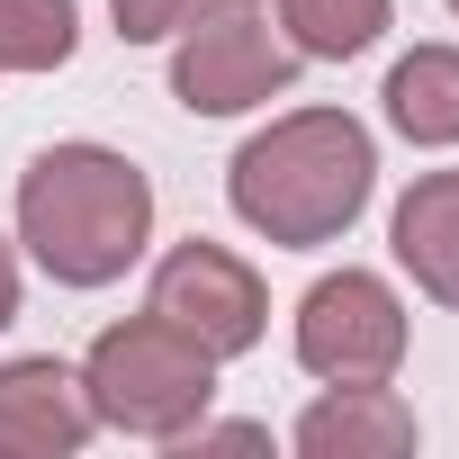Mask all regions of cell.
<instances>
[{
	"mask_svg": "<svg viewBox=\"0 0 459 459\" xmlns=\"http://www.w3.org/2000/svg\"><path fill=\"white\" fill-rule=\"evenodd\" d=\"M378 189V153H369V126L342 117V108H298L280 126H262L235 171H225V198L253 235L307 253V244H333L351 235V216L369 207Z\"/></svg>",
	"mask_w": 459,
	"mask_h": 459,
	"instance_id": "cell-1",
	"label": "cell"
},
{
	"mask_svg": "<svg viewBox=\"0 0 459 459\" xmlns=\"http://www.w3.org/2000/svg\"><path fill=\"white\" fill-rule=\"evenodd\" d=\"M19 244L64 289H108L153 244V180L108 144H46L19 171Z\"/></svg>",
	"mask_w": 459,
	"mask_h": 459,
	"instance_id": "cell-2",
	"label": "cell"
},
{
	"mask_svg": "<svg viewBox=\"0 0 459 459\" xmlns=\"http://www.w3.org/2000/svg\"><path fill=\"white\" fill-rule=\"evenodd\" d=\"M82 396H91L100 423L144 432V441H171V432H189V423L207 414V396H216V360H207L180 325H162V316L144 307V316H126V325H108V333L91 342V360H82Z\"/></svg>",
	"mask_w": 459,
	"mask_h": 459,
	"instance_id": "cell-3",
	"label": "cell"
},
{
	"mask_svg": "<svg viewBox=\"0 0 459 459\" xmlns=\"http://www.w3.org/2000/svg\"><path fill=\"white\" fill-rule=\"evenodd\" d=\"M298 82V46L280 37L271 10L253 0H216L180 28V55H171V100L189 117H235V108H262Z\"/></svg>",
	"mask_w": 459,
	"mask_h": 459,
	"instance_id": "cell-4",
	"label": "cell"
},
{
	"mask_svg": "<svg viewBox=\"0 0 459 459\" xmlns=\"http://www.w3.org/2000/svg\"><path fill=\"white\" fill-rule=\"evenodd\" d=\"M153 316H162V325H180L207 360H235V351H253V342H262L271 298H262L253 262H235L225 244L189 235V244H171V253H162V271H153Z\"/></svg>",
	"mask_w": 459,
	"mask_h": 459,
	"instance_id": "cell-5",
	"label": "cell"
},
{
	"mask_svg": "<svg viewBox=\"0 0 459 459\" xmlns=\"http://www.w3.org/2000/svg\"><path fill=\"white\" fill-rule=\"evenodd\" d=\"M298 360L316 378H387L405 360V307L378 271H325L298 298Z\"/></svg>",
	"mask_w": 459,
	"mask_h": 459,
	"instance_id": "cell-6",
	"label": "cell"
},
{
	"mask_svg": "<svg viewBox=\"0 0 459 459\" xmlns=\"http://www.w3.org/2000/svg\"><path fill=\"white\" fill-rule=\"evenodd\" d=\"M91 423L100 414L82 396V369H64L55 351L0 369V459H64L91 441Z\"/></svg>",
	"mask_w": 459,
	"mask_h": 459,
	"instance_id": "cell-7",
	"label": "cell"
},
{
	"mask_svg": "<svg viewBox=\"0 0 459 459\" xmlns=\"http://www.w3.org/2000/svg\"><path fill=\"white\" fill-rule=\"evenodd\" d=\"M298 450L307 459H405L414 450V405L387 378H342L325 405L298 414Z\"/></svg>",
	"mask_w": 459,
	"mask_h": 459,
	"instance_id": "cell-8",
	"label": "cell"
},
{
	"mask_svg": "<svg viewBox=\"0 0 459 459\" xmlns=\"http://www.w3.org/2000/svg\"><path fill=\"white\" fill-rule=\"evenodd\" d=\"M387 244H396V262L414 271L423 298L459 307V171H423V180L396 198Z\"/></svg>",
	"mask_w": 459,
	"mask_h": 459,
	"instance_id": "cell-9",
	"label": "cell"
},
{
	"mask_svg": "<svg viewBox=\"0 0 459 459\" xmlns=\"http://www.w3.org/2000/svg\"><path fill=\"white\" fill-rule=\"evenodd\" d=\"M387 117L405 144H459V46H414L387 73Z\"/></svg>",
	"mask_w": 459,
	"mask_h": 459,
	"instance_id": "cell-10",
	"label": "cell"
},
{
	"mask_svg": "<svg viewBox=\"0 0 459 459\" xmlns=\"http://www.w3.org/2000/svg\"><path fill=\"white\" fill-rule=\"evenodd\" d=\"M280 28H289L298 55L342 64V55H369V46H378L387 0H280Z\"/></svg>",
	"mask_w": 459,
	"mask_h": 459,
	"instance_id": "cell-11",
	"label": "cell"
},
{
	"mask_svg": "<svg viewBox=\"0 0 459 459\" xmlns=\"http://www.w3.org/2000/svg\"><path fill=\"white\" fill-rule=\"evenodd\" d=\"M73 0H0V73H55L73 64Z\"/></svg>",
	"mask_w": 459,
	"mask_h": 459,
	"instance_id": "cell-12",
	"label": "cell"
},
{
	"mask_svg": "<svg viewBox=\"0 0 459 459\" xmlns=\"http://www.w3.org/2000/svg\"><path fill=\"white\" fill-rule=\"evenodd\" d=\"M117 10V37L126 46H153V37H180L198 10H216V0H108Z\"/></svg>",
	"mask_w": 459,
	"mask_h": 459,
	"instance_id": "cell-13",
	"label": "cell"
},
{
	"mask_svg": "<svg viewBox=\"0 0 459 459\" xmlns=\"http://www.w3.org/2000/svg\"><path fill=\"white\" fill-rule=\"evenodd\" d=\"M171 441H180L189 459H198V450H262V432H253V423H207V414H198L189 432H171Z\"/></svg>",
	"mask_w": 459,
	"mask_h": 459,
	"instance_id": "cell-14",
	"label": "cell"
},
{
	"mask_svg": "<svg viewBox=\"0 0 459 459\" xmlns=\"http://www.w3.org/2000/svg\"><path fill=\"white\" fill-rule=\"evenodd\" d=\"M19 316V262H10V244H0V325Z\"/></svg>",
	"mask_w": 459,
	"mask_h": 459,
	"instance_id": "cell-15",
	"label": "cell"
},
{
	"mask_svg": "<svg viewBox=\"0 0 459 459\" xmlns=\"http://www.w3.org/2000/svg\"><path fill=\"white\" fill-rule=\"evenodd\" d=\"M450 10H459V0H450Z\"/></svg>",
	"mask_w": 459,
	"mask_h": 459,
	"instance_id": "cell-16",
	"label": "cell"
}]
</instances>
